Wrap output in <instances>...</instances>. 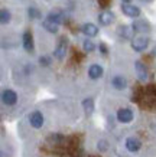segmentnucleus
Wrapping results in <instances>:
<instances>
[{"mask_svg": "<svg viewBox=\"0 0 156 157\" xmlns=\"http://www.w3.org/2000/svg\"><path fill=\"white\" fill-rule=\"evenodd\" d=\"M130 46L134 52H143L149 46V38L147 36H136L130 40Z\"/></svg>", "mask_w": 156, "mask_h": 157, "instance_id": "f257e3e1", "label": "nucleus"}, {"mask_svg": "<svg viewBox=\"0 0 156 157\" xmlns=\"http://www.w3.org/2000/svg\"><path fill=\"white\" fill-rule=\"evenodd\" d=\"M22 46L28 53H33L35 51V43H33V35L30 30H25L22 35Z\"/></svg>", "mask_w": 156, "mask_h": 157, "instance_id": "f03ea898", "label": "nucleus"}, {"mask_svg": "<svg viewBox=\"0 0 156 157\" xmlns=\"http://www.w3.org/2000/svg\"><path fill=\"white\" fill-rule=\"evenodd\" d=\"M122 12H123V14H126L127 17H132V19H137L142 13L140 9L137 6L132 5V3H123L122 5Z\"/></svg>", "mask_w": 156, "mask_h": 157, "instance_id": "7ed1b4c3", "label": "nucleus"}, {"mask_svg": "<svg viewBox=\"0 0 156 157\" xmlns=\"http://www.w3.org/2000/svg\"><path fill=\"white\" fill-rule=\"evenodd\" d=\"M116 117H117V121L122 124H129L133 121V117H134V114H133V111L130 108H120L117 111V114H116Z\"/></svg>", "mask_w": 156, "mask_h": 157, "instance_id": "20e7f679", "label": "nucleus"}, {"mask_svg": "<svg viewBox=\"0 0 156 157\" xmlns=\"http://www.w3.org/2000/svg\"><path fill=\"white\" fill-rule=\"evenodd\" d=\"M134 71H136V75H137V79L140 82H146L147 78H149V72H147V68L146 65L140 61H136L134 62Z\"/></svg>", "mask_w": 156, "mask_h": 157, "instance_id": "39448f33", "label": "nucleus"}, {"mask_svg": "<svg viewBox=\"0 0 156 157\" xmlns=\"http://www.w3.org/2000/svg\"><path fill=\"white\" fill-rule=\"evenodd\" d=\"M66 46H68V42H66L65 38H61L59 42H58L57 48L54 49V58H57L58 61H62L66 55Z\"/></svg>", "mask_w": 156, "mask_h": 157, "instance_id": "423d86ee", "label": "nucleus"}, {"mask_svg": "<svg viewBox=\"0 0 156 157\" xmlns=\"http://www.w3.org/2000/svg\"><path fill=\"white\" fill-rule=\"evenodd\" d=\"M29 123L33 128H42L43 123H45V118H43V114L41 111H33L32 114L29 115Z\"/></svg>", "mask_w": 156, "mask_h": 157, "instance_id": "0eeeda50", "label": "nucleus"}, {"mask_svg": "<svg viewBox=\"0 0 156 157\" xmlns=\"http://www.w3.org/2000/svg\"><path fill=\"white\" fill-rule=\"evenodd\" d=\"M2 101L5 105H14L18 102V94L13 90H5L2 92Z\"/></svg>", "mask_w": 156, "mask_h": 157, "instance_id": "6e6552de", "label": "nucleus"}, {"mask_svg": "<svg viewBox=\"0 0 156 157\" xmlns=\"http://www.w3.org/2000/svg\"><path fill=\"white\" fill-rule=\"evenodd\" d=\"M111 86L117 91H123L127 88V79L123 75H114L111 78Z\"/></svg>", "mask_w": 156, "mask_h": 157, "instance_id": "1a4fd4ad", "label": "nucleus"}, {"mask_svg": "<svg viewBox=\"0 0 156 157\" xmlns=\"http://www.w3.org/2000/svg\"><path fill=\"white\" fill-rule=\"evenodd\" d=\"M114 22V13L110 10H104L98 14V23L101 26H110Z\"/></svg>", "mask_w": 156, "mask_h": 157, "instance_id": "9d476101", "label": "nucleus"}, {"mask_svg": "<svg viewBox=\"0 0 156 157\" xmlns=\"http://www.w3.org/2000/svg\"><path fill=\"white\" fill-rule=\"evenodd\" d=\"M81 32L85 35V36H88V38H94L98 35V26L94 23H84L81 26Z\"/></svg>", "mask_w": 156, "mask_h": 157, "instance_id": "9b49d317", "label": "nucleus"}, {"mask_svg": "<svg viewBox=\"0 0 156 157\" xmlns=\"http://www.w3.org/2000/svg\"><path fill=\"white\" fill-rule=\"evenodd\" d=\"M133 33H134V30H133L132 26H127V25H120V26L117 28V35L122 39H129V40H132Z\"/></svg>", "mask_w": 156, "mask_h": 157, "instance_id": "f8f14e48", "label": "nucleus"}, {"mask_svg": "<svg viewBox=\"0 0 156 157\" xmlns=\"http://www.w3.org/2000/svg\"><path fill=\"white\" fill-rule=\"evenodd\" d=\"M132 28H133L134 32H139V33H146V32L150 30V25L147 23L146 20L137 19V20H134V22L132 23Z\"/></svg>", "mask_w": 156, "mask_h": 157, "instance_id": "ddd939ff", "label": "nucleus"}, {"mask_svg": "<svg viewBox=\"0 0 156 157\" xmlns=\"http://www.w3.org/2000/svg\"><path fill=\"white\" fill-rule=\"evenodd\" d=\"M142 147V143H140V140L136 137H127L126 138V148H127L130 153H136L140 150Z\"/></svg>", "mask_w": 156, "mask_h": 157, "instance_id": "4468645a", "label": "nucleus"}, {"mask_svg": "<svg viewBox=\"0 0 156 157\" xmlns=\"http://www.w3.org/2000/svg\"><path fill=\"white\" fill-rule=\"evenodd\" d=\"M103 74H104V69L98 63H93L88 68V76H90L91 79H100L103 76Z\"/></svg>", "mask_w": 156, "mask_h": 157, "instance_id": "2eb2a0df", "label": "nucleus"}, {"mask_svg": "<svg viewBox=\"0 0 156 157\" xmlns=\"http://www.w3.org/2000/svg\"><path fill=\"white\" fill-rule=\"evenodd\" d=\"M46 19L51 20V22H54V23H57V25H62V22H64V13L58 9L51 10V12L48 13Z\"/></svg>", "mask_w": 156, "mask_h": 157, "instance_id": "dca6fc26", "label": "nucleus"}, {"mask_svg": "<svg viewBox=\"0 0 156 157\" xmlns=\"http://www.w3.org/2000/svg\"><path fill=\"white\" fill-rule=\"evenodd\" d=\"M82 108H84V113L87 115H91L93 113H94V100L91 98V97H88V98H85V100H82Z\"/></svg>", "mask_w": 156, "mask_h": 157, "instance_id": "f3484780", "label": "nucleus"}, {"mask_svg": "<svg viewBox=\"0 0 156 157\" xmlns=\"http://www.w3.org/2000/svg\"><path fill=\"white\" fill-rule=\"evenodd\" d=\"M42 26L46 32H49V33H57L58 29H59V25L54 23V22H51V20H48V19L42 20Z\"/></svg>", "mask_w": 156, "mask_h": 157, "instance_id": "a211bd4d", "label": "nucleus"}, {"mask_svg": "<svg viewBox=\"0 0 156 157\" xmlns=\"http://www.w3.org/2000/svg\"><path fill=\"white\" fill-rule=\"evenodd\" d=\"M12 20V13L7 9H2L0 10V23L2 25H9Z\"/></svg>", "mask_w": 156, "mask_h": 157, "instance_id": "6ab92c4d", "label": "nucleus"}, {"mask_svg": "<svg viewBox=\"0 0 156 157\" xmlns=\"http://www.w3.org/2000/svg\"><path fill=\"white\" fill-rule=\"evenodd\" d=\"M28 16L30 17V19H41V17H42V14H41L39 9H36L35 6L28 7Z\"/></svg>", "mask_w": 156, "mask_h": 157, "instance_id": "aec40b11", "label": "nucleus"}, {"mask_svg": "<svg viewBox=\"0 0 156 157\" xmlns=\"http://www.w3.org/2000/svg\"><path fill=\"white\" fill-rule=\"evenodd\" d=\"M82 49H84V52H94L95 51V45L93 40H90V39H85L84 42H82Z\"/></svg>", "mask_w": 156, "mask_h": 157, "instance_id": "412c9836", "label": "nucleus"}, {"mask_svg": "<svg viewBox=\"0 0 156 157\" xmlns=\"http://www.w3.org/2000/svg\"><path fill=\"white\" fill-rule=\"evenodd\" d=\"M51 56H46V55H42V56H39V65L41 67H49L51 65Z\"/></svg>", "mask_w": 156, "mask_h": 157, "instance_id": "4be33fe9", "label": "nucleus"}, {"mask_svg": "<svg viewBox=\"0 0 156 157\" xmlns=\"http://www.w3.org/2000/svg\"><path fill=\"white\" fill-rule=\"evenodd\" d=\"M97 148H98L100 151H106V150H109V143L106 140H100L98 143H97Z\"/></svg>", "mask_w": 156, "mask_h": 157, "instance_id": "5701e85b", "label": "nucleus"}, {"mask_svg": "<svg viewBox=\"0 0 156 157\" xmlns=\"http://www.w3.org/2000/svg\"><path fill=\"white\" fill-rule=\"evenodd\" d=\"M98 49H100V52L103 53V55H107V53H109V49H107V46H106V43H100Z\"/></svg>", "mask_w": 156, "mask_h": 157, "instance_id": "b1692460", "label": "nucleus"}, {"mask_svg": "<svg viewBox=\"0 0 156 157\" xmlns=\"http://www.w3.org/2000/svg\"><path fill=\"white\" fill-rule=\"evenodd\" d=\"M122 2H123V3H130L132 0H122Z\"/></svg>", "mask_w": 156, "mask_h": 157, "instance_id": "393cba45", "label": "nucleus"}, {"mask_svg": "<svg viewBox=\"0 0 156 157\" xmlns=\"http://www.w3.org/2000/svg\"><path fill=\"white\" fill-rule=\"evenodd\" d=\"M153 53H155V55H156V48H155V51H153Z\"/></svg>", "mask_w": 156, "mask_h": 157, "instance_id": "a878e982", "label": "nucleus"}]
</instances>
